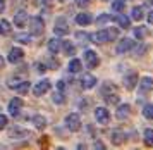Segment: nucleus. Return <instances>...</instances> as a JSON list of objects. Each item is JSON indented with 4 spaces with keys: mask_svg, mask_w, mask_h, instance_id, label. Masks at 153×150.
I'll return each mask as SVG.
<instances>
[{
    "mask_svg": "<svg viewBox=\"0 0 153 150\" xmlns=\"http://www.w3.org/2000/svg\"><path fill=\"white\" fill-rule=\"evenodd\" d=\"M22 57H24V52H22L21 48H10V52H9V62H10V64L21 62Z\"/></svg>",
    "mask_w": 153,
    "mask_h": 150,
    "instance_id": "obj_11",
    "label": "nucleus"
},
{
    "mask_svg": "<svg viewBox=\"0 0 153 150\" xmlns=\"http://www.w3.org/2000/svg\"><path fill=\"white\" fill-rule=\"evenodd\" d=\"M48 50L52 52V54H57V52L60 50V40H57V38L48 40Z\"/></svg>",
    "mask_w": 153,
    "mask_h": 150,
    "instance_id": "obj_21",
    "label": "nucleus"
},
{
    "mask_svg": "<svg viewBox=\"0 0 153 150\" xmlns=\"http://www.w3.org/2000/svg\"><path fill=\"white\" fill-rule=\"evenodd\" d=\"M57 88H59V92H64V88H65L64 81H59V83H57Z\"/></svg>",
    "mask_w": 153,
    "mask_h": 150,
    "instance_id": "obj_39",
    "label": "nucleus"
},
{
    "mask_svg": "<svg viewBox=\"0 0 153 150\" xmlns=\"http://www.w3.org/2000/svg\"><path fill=\"white\" fill-rule=\"evenodd\" d=\"M143 114H145L146 119H153V104H146L145 109H143Z\"/></svg>",
    "mask_w": 153,
    "mask_h": 150,
    "instance_id": "obj_25",
    "label": "nucleus"
},
{
    "mask_svg": "<svg viewBox=\"0 0 153 150\" xmlns=\"http://www.w3.org/2000/svg\"><path fill=\"white\" fill-rule=\"evenodd\" d=\"M4 64H5V62H4V57H2V55H0V69L4 68Z\"/></svg>",
    "mask_w": 153,
    "mask_h": 150,
    "instance_id": "obj_43",
    "label": "nucleus"
},
{
    "mask_svg": "<svg viewBox=\"0 0 153 150\" xmlns=\"http://www.w3.org/2000/svg\"><path fill=\"white\" fill-rule=\"evenodd\" d=\"M153 90V80L152 78H141V81H139V93H148V92H152Z\"/></svg>",
    "mask_w": 153,
    "mask_h": 150,
    "instance_id": "obj_10",
    "label": "nucleus"
},
{
    "mask_svg": "<svg viewBox=\"0 0 153 150\" xmlns=\"http://www.w3.org/2000/svg\"><path fill=\"white\" fill-rule=\"evenodd\" d=\"M35 68H36V71H38V73H40V74H43V73H45V71H47V68H45V66H43L42 62H40V64H38V62H36V64H35Z\"/></svg>",
    "mask_w": 153,
    "mask_h": 150,
    "instance_id": "obj_36",
    "label": "nucleus"
},
{
    "mask_svg": "<svg viewBox=\"0 0 153 150\" xmlns=\"http://www.w3.org/2000/svg\"><path fill=\"white\" fill-rule=\"evenodd\" d=\"M91 21H93V17H91V14H77L76 16V22L77 24H81V26H86V24H90Z\"/></svg>",
    "mask_w": 153,
    "mask_h": 150,
    "instance_id": "obj_15",
    "label": "nucleus"
},
{
    "mask_svg": "<svg viewBox=\"0 0 153 150\" xmlns=\"http://www.w3.org/2000/svg\"><path fill=\"white\" fill-rule=\"evenodd\" d=\"M124 140H126V135L122 131H114V133H112V143L114 145H122Z\"/></svg>",
    "mask_w": 153,
    "mask_h": 150,
    "instance_id": "obj_18",
    "label": "nucleus"
},
{
    "mask_svg": "<svg viewBox=\"0 0 153 150\" xmlns=\"http://www.w3.org/2000/svg\"><path fill=\"white\" fill-rule=\"evenodd\" d=\"M28 19H29L28 12H26V10H19V12L14 16V24L16 26H19V28H22L26 22H28Z\"/></svg>",
    "mask_w": 153,
    "mask_h": 150,
    "instance_id": "obj_12",
    "label": "nucleus"
},
{
    "mask_svg": "<svg viewBox=\"0 0 153 150\" xmlns=\"http://www.w3.org/2000/svg\"><path fill=\"white\" fill-rule=\"evenodd\" d=\"M129 110H131V107H129L127 104H122V105H119L117 112H115L117 119H127V116H129Z\"/></svg>",
    "mask_w": 153,
    "mask_h": 150,
    "instance_id": "obj_14",
    "label": "nucleus"
},
{
    "mask_svg": "<svg viewBox=\"0 0 153 150\" xmlns=\"http://www.w3.org/2000/svg\"><path fill=\"white\" fill-rule=\"evenodd\" d=\"M95 85H97V78H95L93 74H86V76L83 78V86H84L86 90L93 88Z\"/></svg>",
    "mask_w": 153,
    "mask_h": 150,
    "instance_id": "obj_17",
    "label": "nucleus"
},
{
    "mask_svg": "<svg viewBox=\"0 0 153 150\" xmlns=\"http://www.w3.org/2000/svg\"><path fill=\"white\" fill-rule=\"evenodd\" d=\"M5 126H7V117H5V116H2V114H0V130H4Z\"/></svg>",
    "mask_w": 153,
    "mask_h": 150,
    "instance_id": "obj_37",
    "label": "nucleus"
},
{
    "mask_svg": "<svg viewBox=\"0 0 153 150\" xmlns=\"http://www.w3.org/2000/svg\"><path fill=\"white\" fill-rule=\"evenodd\" d=\"M29 26H31V34H36V36H40L43 33V29H45V24H43V19L42 17H31L29 19Z\"/></svg>",
    "mask_w": 153,
    "mask_h": 150,
    "instance_id": "obj_2",
    "label": "nucleus"
},
{
    "mask_svg": "<svg viewBox=\"0 0 153 150\" xmlns=\"http://www.w3.org/2000/svg\"><path fill=\"white\" fill-rule=\"evenodd\" d=\"M55 34H59V36H62V34H67L69 33V26H67V22H65V19L64 17H60V19H57L55 22Z\"/></svg>",
    "mask_w": 153,
    "mask_h": 150,
    "instance_id": "obj_9",
    "label": "nucleus"
},
{
    "mask_svg": "<svg viewBox=\"0 0 153 150\" xmlns=\"http://www.w3.org/2000/svg\"><path fill=\"white\" fill-rule=\"evenodd\" d=\"M145 34H146V29H145L143 26L134 28V36H136V38H139V40H143V38H145Z\"/></svg>",
    "mask_w": 153,
    "mask_h": 150,
    "instance_id": "obj_27",
    "label": "nucleus"
},
{
    "mask_svg": "<svg viewBox=\"0 0 153 150\" xmlns=\"http://www.w3.org/2000/svg\"><path fill=\"white\" fill-rule=\"evenodd\" d=\"M152 2H153V0H152Z\"/></svg>",
    "mask_w": 153,
    "mask_h": 150,
    "instance_id": "obj_44",
    "label": "nucleus"
},
{
    "mask_svg": "<svg viewBox=\"0 0 153 150\" xmlns=\"http://www.w3.org/2000/svg\"><path fill=\"white\" fill-rule=\"evenodd\" d=\"M148 22H150V24H153V10H150V12H148Z\"/></svg>",
    "mask_w": 153,
    "mask_h": 150,
    "instance_id": "obj_40",
    "label": "nucleus"
},
{
    "mask_svg": "<svg viewBox=\"0 0 153 150\" xmlns=\"http://www.w3.org/2000/svg\"><path fill=\"white\" fill-rule=\"evenodd\" d=\"M52 98H53V102H55V104H62V102H64V95H62V92H55V93L52 95Z\"/></svg>",
    "mask_w": 153,
    "mask_h": 150,
    "instance_id": "obj_31",
    "label": "nucleus"
},
{
    "mask_svg": "<svg viewBox=\"0 0 153 150\" xmlns=\"http://www.w3.org/2000/svg\"><path fill=\"white\" fill-rule=\"evenodd\" d=\"M62 48L64 52H65V55H74V45L71 43V41H62Z\"/></svg>",
    "mask_w": 153,
    "mask_h": 150,
    "instance_id": "obj_22",
    "label": "nucleus"
},
{
    "mask_svg": "<svg viewBox=\"0 0 153 150\" xmlns=\"http://www.w3.org/2000/svg\"><path fill=\"white\" fill-rule=\"evenodd\" d=\"M136 83H138V74H136V73H131L129 76H126L124 78V86L127 90H134Z\"/></svg>",
    "mask_w": 153,
    "mask_h": 150,
    "instance_id": "obj_13",
    "label": "nucleus"
},
{
    "mask_svg": "<svg viewBox=\"0 0 153 150\" xmlns=\"http://www.w3.org/2000/svg\"><path fill=\"white\" fill-rule=\"evenodd\" d=\"M4 9H5V2L0 0V12H4Z\"/></svg>",
    "mask_w": 153,
    "mask_h": 150,
    "instance_id": "obj_42",
    "label": "nucleus"
},
{
    "mask_svg": "<svg viewBox=\"0 0 153 150\" xmlns=\"http://www.w3.org/2000/svg\"><path fill=\"white\" fill-rule=\"evenodd\" d=\"M115 21L119 22V26L122 28V29H127V28L131 26V19L127 16H124V14H119L117 17H115Z\"/></svg>",
    "mask_w": 153,
    "mask_h": 150,
    "instance_id": "obj_16",
    "label": "nucleus"
},
{
    "mask_svg": "<svg viewBox=\"0 0 153 150\" xmlns=\"http://www.w3.org/2000/svg\"><path fill=\"white\" fill-rule=\"evenodd\" d=\"M16 40L19 41V43H29V41H31V36H29V34H17V36H16Z\"/></svg>",
    "mask_w": 153,
    "mask_h": 150,
    "instance_id": "obj_28",
    "label": "nucleus"
},
{
    "mask_svg": "<svg viewBox=\"0 0 153 150\" xmlns=\"http://www.w3.org/2000/svg\"><path fill=\"white\" fill-rule=\"evenodd\" d=\"M131 14H132V19L134 21H141L143 19V7H134L131 10Z\"/></svg>",
    "mask_w": 153,
    "mask_h": 150,
    "instance_id": "obj_23",
    "label": "nucleus"
},
{
    "mask_svg": "<svg viewBox=\"0 0 153 150\" xmlns=\"http://www.w3.org/2000/svg\"><path fill=\"white\" fill-rule=\"evenodd\" d=\"M117 36H119L117 28H107V29H102L98 33L91 34L90 40H93L95 43H107V41H114Z\"/></svg>",
    "mask_w": 153,
    "mask_h": 150,
    "instance_id": "obj_1",
    "label": "nucleus"
},
{
    "mask_svg": "<svg viewBox=\"0 0 153 150\" xmlns=\"http://www.w3.org/2000/svg\"><path fill=\"white\" fill-rule=\"evenodd\" d=\"M9 29H10V24H9L7 21H0V34L7 33Z\"/></svg>",
    "mask_w": 153,
    "mask_h": 150,
    "instance_id": "obj_30",
    "label": "nucleus"
},
{
    "mask_svg": "<svg viewBox=\"0 0 153 150\" xmlns=\"http://www.w3.org/2000/svg\"><path fill=\"white\" fill-rule=\"evenodd\" d=\"M50 86H52V83H50L48 80H42L40 83H36V86L33 88V93H35L36 97L45 95V93L50 90Z\"/></svg>",
    "mask_w": 153,
    "mask_h": 150,
    "instance_id": "obj_6",
    "label": "nucleus"
},
{
    "mask_svg": "<svg viewBox=\"0 0 153 150\" xmlns=\"http://www.w3.org/2000/svg\"><path fill=\"white\" fill-rule=\"evenodd\" d=\"M65 126H67L71 131H79V128H81L79 114H69V116L65 117Z\"/></svg>",
    "mask_w": 153,
    "mask_h": 150,
    "instance_id": "obj_3",
    "label": "nucleus"
},
{
    "mask_svg": "<svg viewBox=\"0 0 153 150\" xmlns=\"http://www.w3.org/2000/svg\"><path fill=\"white\" fill-rule=\"evenodd\" d=\"M76 38L77 40H81V43H88V40H90V34H86V33H76Z\"/></svg>",
    "mask_w": 153,
    "mask_h": 150,
    "instance_id": "obj_32",
    "label": "nucleus"
},
{
    "mask_svg": "<svg viewBox=\"0 0 153 150\" xmlns=\"http://www.w3.org/2000/svg\"><path fill=\"white\" fill-rule=\"evenodd\" d=\"M16 90H17L19 93H28L29 92V81H24V80H22V81L16 86Z\"/></svg>",
    "mask_w": 153,
    "mask_h": 150,
    "instance_id": "obj_24",
    "label": "nucleus"
},
{
    "mask_svg": "<svg viewBox=\"0 0 153 150\" xmlns=\"http://www.w3.org/2000/svg\"><path fill=\"white\" fill-rule=\"evenodd\" d=\"M33 124H35L38 130H43V128L47 126V119H45L42 114H36V116L33 117Z\"/></svg>",
    "mask_w": 153,
    "mask_h": 150,
    "instance_id": "obj_19",
    "label": "nucleus"
},
{
    "mask_svg": "<svg viewBox=\"0 0 153 150\" xmlns=\"http://www.w3.org/2000/svg\"><path fill=\"white\" fill-rule=\"evenodd\" d=\"M81 69H83V64H81L79 59H72V61L69 62V71L71 73H79Z\"/></svg>",
    "mask_w": 153,
    "mask_h": 150,
    "instance_id": "obj_20",
    "label": "nucleus"
},
{
    "mask_svg": "<svg viewBox=\"0 0 153 150\" xmlns=\"http://www.w3.org/2000/svg\"><path fill=\"white\" fill-rule=\"evenodd\" d=\"M145 142H146V145L153 147V130H146L145 131Z\"/></svg>",
    "mask_w": 153,
    "mask_h": 150,
    "instance_id": "obj_26",
    "label": "nucleus"
},
{
    "mask_svg": "<svg viewBox=\"0 0 153 150\" xmlns=\"http://www.w3.org/2000/svg\"><path fill=\"white\" fill-rule=\"evenodd\" d=\"M95 148H105V145L102 143V142H97V143H95Z\"/></svg>",
    "mask_w": 153,
    "mask_h": 150,
    "instance_id": "obj_41",
    "label": "nucleus"
},
{
    "mask_svg": "<svg viewBox=\"0 0 153 150\" xmlns=\"http://www.w3.org/2000/svg\"><path fill=\"white\" fill-rule=\"evenodd\" d=\"M91 0H76V5H79V7H86L88 4H90Z\"/></svg>",
    "mask_w": 153,
    "mask_h": 150,
    "instance_id": "obj_38",
    "label": "nucleus"
},
{
    "mask_svg": "<svg viewBox=\"0 0 153 150\" xmlns=\"http://www.w3.org/2000/svg\"><path fill=\"white\" fill-rule=\"evenodd\" d=\"M95 117L100 124H108L110 121V112L105 109V107H97L95 109Z\"/></svg>",
    "mask_w": 153,
    "mask_h": 150,
    "instance_id": "obj_4",
    "label": "nucleus"
},
{
    "mask_svg": "<svg viewBox=\"0 0 153 150\" xmlns=\"http://www.w3.org/2000/svg\"><path fill=\"white\" fill-rule=\"evenodd\" d=\"M110 19H112V16H108V14H102V16L97 19V22L98 24H103V22H107V21H110Z\"/></svg>",
    "mask_w": 153,
    "mask_h": 150,
    "instance_id": "obj_33",
    "label": "nucleus"
},
{
    "mask_svg": "<svg viewBox=\"0 0 153 150\" xmlns=\"http://www.w3.org/2000/svg\"><path fill=\"white\" fill-rule=\"evenodd\" d=\"M21 107H22V100L21 98H19V97L12 98V100L9 102V112H10V116H17L19 110H21Z\"/></svg>",
    "mask_w": 153,
    "mask_h": 150,
    "instance_id": "obj_8",
    "label": "nucleus"
},
{
    "mask_svg": "<svg viewBox=\"0 0 153 150\" xmlns=\"http://www.w3.org/2000/svg\"><path fill=\"white\" fill-rule=\"evenodd\" d=\"M50 4H52V0H35V5H38V7H47Z\"/></svg>",
    "mask_w": 153,
    "mask_h": 150,
    "instance_id": "obj_35",
    "label": "nucleus"
},
{
    "mask_svg": "<svg viewBox=\"0 0 153 150\" xmlns=\"http://www.w3.org/2000/svg\"><path fill=\"white\" fill-rule=\"evenodd\" d=\"M112 9L117 10V12H120V10L124 9V0H115V2L112 4Z\"/></svg>",
    "mask_w": 153,
    "mask_h": 150,
    "instance_id": "obj_29",
    "label": "nucleus"
},
{
    "mask_svg": "<svg viewBox=\"0 0 153 150\" xmlns=\"http://www.w3.org/2000/svg\"><path fill=\"white\" fill-rule=\"evenodd\" d=\"M105 100H107V104H117L119 102V97L117 95H107V97H105Z\"/></svg>",
    "mask_w": 153,
    "mask_h": 150,
    "instance_id": "obj_34",
    "label": "nucleus"
},
{
    "mask_svg": "<svg viewBox=\"0 0 153 150\" xmlns=\"http://www.w3.org/2000/svg\"><path fill=\"white\" fill-rule=\"evenodd\" d=\"M84 61H86V66H88L90 69L97 68L98 64H100L97 52H93V50H86V52H84Z\"/></svg>",
    "mask_w": 153,
    "mask_h": 150,
    "instance_id": "obj_5",
    "label": "nucleus"
},
{
    "mask_svg": "<svg viewBox=\"0 0 153 150\" xmlns=\"http://www.w3.org/2000/svg\"><path fill=\"white\" fill-rule=\"evenodd\" d=\"M134 47V41L131 40V38H122V40L119 41V45H117V54H126L127 50H131V48Z\"/></svg>",
    "mask_w": 153,
    "mask_h": 150,
    "instance_id": "obj_7",
    "label": "nucleus"
}]
</instances>
